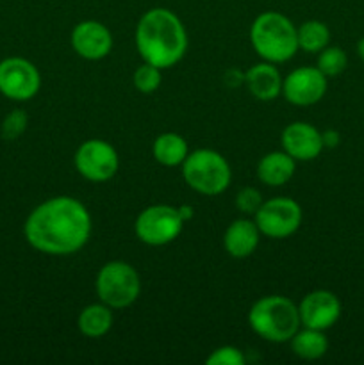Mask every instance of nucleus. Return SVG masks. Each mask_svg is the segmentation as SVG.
Returning a JSON list of instances; mask_svg holds the SVG:
<instances>
[{"instance_id": "obj_10", "label": "nucleus", "mask_w": 364, "mask_h": 365, "mask_svg": "<svg viewBox=\"0 0 364 365\" xmlns=\"http://www.w3.org/2000/svg\"><path fill=\"white\" fill-rule=\"evenodd\" d=\"M41 89L39 70L25 57L0 61V93L13 102H29Z\"/></svg>"}, {"instance_id": "obj_8", "label": "nucleus", "mask_w": 364, "mask_h": 365, "mask_svg": "<svg viewBox=\"0 0 364 365\" xmlns=\"http://www.w3.org/2000/svg\"><path fill=\"white\" fill-rule=\"evenodd\" d=\"M303 220L302 207L296 200L277 196L263 202L253 216L261 234L270 239H288L300 228Z\"/></svg>"}, {"instance_id": "obj_29", "label": "nucleus", "mask_w": 364, "mask_h": 365, "mask_svg": "<svg viewBox=\"0 0 364 365\" xmlns=\"http://www.w3.org/2000/svg\"><path fill=\"white\" fill-rule=\"evenodd\" d=\"M357 53H359L360 59L364 61V38H360L359 43H357Z\"/></svg>"}, {"instance_id": "obj_22", "label": "nucleus", "mask_w": 364, "mask_h": 365, "mask_svg": "<svg viewBox=\"0 0 364 365\" xmlns=\"http://www.w3.org/2000/svg\"><path fill=\"white\" fill-rule=\"evenodd\" d=\"M348 66V57L346 52L339 46H325L320 53H318L316 68L325 75V77H338Z\"/></svg>"}, {"instance_id": "obj_28", "label": "nucleus", "mask_w": 364, "mask_h": 365, "mask_svg": "<svg viewBox=\"0 0 364 365\" xmlns=\"http://www.w3.org/2000/svg\"><path fill=\"white\" fill-rule=\"evenodd\" d=\"M178 212H181V216H182V220H184V223H186V221L191 220L193 216H195V212H193V209L189 205H181V207H178Z\"/></svg>"}, {"instance_id": "obj_19", "label": "nucleus", "mask_w": 364, "mask_h": 365, "mask_svg": "<svg viewBox=\"0 0 364 365\" xmlns=\"http://www.w3.org/2000/svg\"><path fill=\"white\" fill-rule=\"evenodd\" d=\"M152 155L161 166H182L186 157L189 155L188 141L181 134H177V132H163L153 141Z\"/></svg>"}, {"instance_id": "obj_9", "label": "nucleus", "mask_w": 364, "mask_h": 365, "mask_svg": "<svg viewBox=\"0 0 364 365\" xmlns=\"http://www.w3.org/2000/svg\"><path fill=\"white\" fill-rule=\"evenodd\" d=\"M77 173L93 184L109 182L120 168L116 148L103 139H88L77 148L74 157Z\"/></svg>"}, {"instance_id": "obj_20", "label": "nucleus", "mask_w": 364, "mask_h": 365, "mask_svg": "<svg viewBox=\"0 0 364 365\" xmlns=\"http://www.w3.org/2000/svg\"><path fill=\"white\" fill-rule=\"evenodd\" d=\"M291 351L302 360H318L328 351V339L325 331L302 327L289 341Z\"/></svg>"}, {"instance_id": "obj_18", "label": "nucleus", "mask_w": 364, "mask_h": 365, "mask_svg": "<svg viewBox=\"0 0 364 365\" xmlns=\"http://www.w3.org/2000/svg\"><path fill=\"white\" fill-rule=\"evenodd\" d=\"M113 309L106 303H91L84 307L77 317V328L84 337L100 339L113 328Z\"/></svg>"}, {"instance_id": "obj_5", "label": "nucleus", "mask_w": 364, "mask_h": 365, "mask_svg": "<svg viewBox=\"0 0 364 365\" xmlns=\"http://www.w3.org/2000/svg\"><path fill=\"white\" fill-rule=\"evenodd\" d=\"M181 168L186 184L203 196L221 195L232 182L231 166L216 150L198 148L189 152Z\"/></svg>"}, {"instance_id": "obj_16", "label": "nucleus", "mask_w": 364, "mask_h": 365, "mask_svg": "<svg viewBox=\"0 0 364 365\" xmlns=\"http://www.w3.org/2000/svg\"><path fill=\"white\" fill-rule=\"evenodd\" d=\"M261 230L257 223L248 217L234 220L223 234V248L234 259H246L253 255L261 241Z\"/></svg>"}, {"instance_id": "obj_25", "label": "nucleus", "mask_w": 364, "mask_h": 365, "mask_svg": "<svg viewBox=\"0 0 364 365\" xmlns=\"http://www.w3.org/2000/svg\"><path fill=\"white\" fill-rule=\"evenodd\" d=\"M245 353L236 346H220L206 359L207 365H245Z\"/></svg>"}, {"instance_id": "obj_13", "label": "nucleus", "mask_w": 364, "mask_h": 365, "mask_svg": "<svg viewBox=\"0 0 364 365\" xmlns=\"http://www.w3.org/2000/svg\"><path fill=\"white\" fill-rule=\"evenodd\" d=\"M71 48L86 61H100L113 50V34L96 20L79 21L71 31Z\"/></svg>"}, {"instance_id": "obj_3", "label": "nucleus", "mask_w": 364, "mask_h": 365, "mask_svg": "<svg viewBox=\"0 0 364 365\" xmlns=\"http://www.w3.org/2000/svg\"><path fill=\"white\" fill-rule=\"evenodd\" d=\"M248 324L263 341L282 344L302 328L298 305L280 294L259 298L248 310Z\"/></svg>"}, {"instance_id": "obj_4", "label": "nucleus", "mask_w": 364, "mask_h": 365, "mask_svg": "<svg viewBox=\"0 0 364 365\" xmlns=\"http://www.w3.org/2000/svg\"><path fill=\"white\" fill-rule=\"evenodd\" d=\"M250 43L261 59L273 64L285 63L298 52L295 24L278 11H264L252 21Z\"/></svg>"}, {"instance_id": "obj_17", "label": "nucleus", "mask_w": 364, "mask_h": 365, "mask_svg": "<svg viewBox=\"0 0 364 365\" xmlns=\"http://www.w3.org/2000/svg\"><path fill=\"white\" fill-rule=\"evenodd\" d=\"M296 171V160L289 153L270 152L257 164V178L268 187H280L288 184Z\"/></svg>"}, {"instance_id": "obj_27", "label": "nucleus", "mask_w": 364, "mask_h": 365, "mask_svg": "<svg viewBox=\"0 0 364 365\" xmlns=\"http://www.w3.org/2000/svg\"><path fill=\"white\" fill-rule=\"evenodd\" d=\"M321 135H323L325 148H335V146L339 145V141H341V135L335 130H325L321 132Z\"/></svg>"}, {"instance_id": "obj_6", "label": "nucleus", "mask_w": 364, "mask_h": 365, "mask_svg": "<svg viewBox=\"0 0 364 365\" xmlns=\"http://www.w3.org/2000/svg\"><path fill=\"white\" fill-rule=\"evenodd\" d=\"M95 289L100 302L113 310L128 309L141 294V278L128 262L111 260L96 273Z\"/></svg>"}, {"instance_id": "obj_15", "label": "nucleus", "mask_w": 364, "mask_h": 365, "mask_svg": "<svg viewBox=\"0 0 364 365\" xmlns=\"http://www.w3.org/2000/svg\"><path fill=\"white\" fill-rule=\"evenodd\" d=\"M243 82H245L246 89L253 98L261 100V102H271L282 95L284 78L273 63L263 61V63L253 64L245 71Z\"/></svg>"}, {"instance_id": "obj_24", "label": "nucleus", "mask_w": 364, "mask_h": 365, "mask_svg": "<svg viewBox=\"0 0 364 365\" xmlns=\"http://www.w3.org/2000/svg\"><path fill=\"white\" fill-rule=\"evenodd\" d=\"M27 123H29V116L25 110L21 109L11 110V113L2 120V128H0L2 138L7 139V141H14V139H18L25 130H27Z\"/></svg>"}, {"instance_id": "obj_2", "label": "nucleus", "mask_w": 364, "mask_h": 365, "mask_svg": "<svg viewBox=\"0 0 364 365\" xmlns=\"http://www.w3.org/2000/svg\"><path fill=\"white\" fill-rule=\"evenodd\" d=\"M136 48L143 63L166 70L188 52V32L173 11L166 7L148 9L136 25Z\"/></svg>"}, {"instance_id": "obj_7", "label": "nucleus", "mask_w": 364, "mask_h": 365, "mask_svg": "<svg viewBox=\"0 0 364 365\" xmlns=\"http://www.w3.org/2000/svg\"><path fill=\"white\" fill-rule=\"evenodd\" d=\"M184 228L178 207L164 205H150L138 214L134 223L136 237L146 246H166L173 242L181 235Z\"/></svg>"}, {"instance_id": "obj_21", "label": "nucleus", "mask_w": 364, "mask_h": 365, "mask_svg": "<svg viewBox=\"0 0 364 365\" xmlns=\"http://www.w3.org/2000/svg\"><path fill=\"white\" fill-rule=\"evenodd\" d=\"M298 50L307 53H320L330 43V29L320 20H307L296 29Z\"/></svg>"}, {"instance_id": "obj_12", "label": "nucleus", "mask_w": 364, "mask_h": 365, "mask_svg": "<svg viewBox=\"0 0 364 365\" xmlns=\"http://www.w3.org/2000/svg\"><path fill=\"white\" fill-rule=\"evenodd\" d=\"M298 312L302 327L327 331L338 323L343 309L334 292L318 289L303 296L302 302L298 303Z\"/></svg>"}, {"instance_id": "obj_26", "label": "nucleus", "mask_w": 364, "mask_h": 365, "mask_svg": "<svg viewBox=\"0 0 364 365\" xmlns=\"http://www.w3.org/2000/svg\"><path fill=\"white\" fill-rule=\"evenodd\" d=\"M263 202V196H261V192L256 187H243L236 195V207H238L239 212L246 214V216H256Z\"/></svg>"}, {"instance_id": "obj_1", "label": "nucleus", "mask_w": 364, "mask_h": 365, "mask_svg": "<svg viewBox=\"0 0 364 365\" xmlns=\"http://www.w3.org/2000/svg\"><path fill=\"white\" fill-rule=\"evenodd\" d=\"M88 207L71 196H54L31 210L24 225L25 241L43 255L68 257L81 252L91 237Z\"/></svg>"}, {"instance_id": "obj_11", "label": "nucleus", "mask_w": 364, "mask_h": 365, "mask_svg": "<svg viewBox=\"0 0 364 365\" xmlns=\"http://www.w3.org/2000/svg\"><path fill=\"white\" fill-rule=\"evenodd\" d=\"M328 88L327 77L316 66H300L282 82V95L296 107H309L320 102Z\"/></svg>"}, {"instance_id": "obj_14", "label": "nucleus", "mask_w": 364, "mask_h": 365, "mask_svg": "<svg viewBox=\"0 0 364 365\" xmlns=\"http://www.w3.org/2000/svg\"><path fill=\"white\" fill-rule=\"evenodd\" d=\"M282 150L298 160H313L323 152V135L314 125L305 121L289 123L280 135Z\"/></svg>"}, {"instance_id": "obj_23", "label": "nucleus", "mask_w": 364, "mask_h": 365, "mask_svg": "<svg viewBox=\"0 0 364 365\" xmlns=\"http://www.w3.org/2000/svg\"><path fill=\"white\" fill-rule=\"evenodd\" d=\"M161 68L153 66V64L143 63L141 66L136 68L134 75H132V84L143 95H152L159 89L161 82H163V73Z\"/></svg>"}]
</instances>
